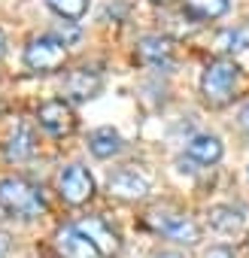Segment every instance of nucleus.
<instances>
[{
    "label": "nucleus",
    "mask_w": 249,
    "mask_h": 258,
    "mask_svg": "<svg viewBox=\"0 0 249 258\" xmlns=\"http://www.w3.org/2000/svg\"><path fill=\"white\" fill-rule=\"evenodd\" d=\"M73 228L88 240V246H91L100 258H115V255L121 252V237H118V231H115L106 219L88 216V219H79Z\"/></svg>",
    "instance_id": "4"
},
{
    "label": "nucleus",
    "mask_w": 249,
    "mask_h": 258,
    "mask_svg": "<svg viewBox=\"0 0 249 258\" xmlns=\"http://www.w3.org/2000/svg\"><path fill=\"white\" fill-rule=\"evenodd\" d=\"M58 191L70 207H82L94 198V176L82 164H70L58 176Z\"/></svg>",
    "instance_id": "7"
},
{
    "label": "nucleus",
    "mask_w": 249,
    "mask_h": 258,
    "mask_svg": "<svg viewBox=\"0 0 249 258\" xmlns=\"http://www.w3.org/2000/svg\"><path fill=\"white\" fill-rule=\"evenodd\" d=\"M58 252L64 255V258H94L97 252L88 246V240L76 231V228H61L58 231Z\"/></svg>",
    "instance_id": "14"
},
{
    "label": "nucleus",
    "mask_w": 249,
    "mask_h": 258,
    "mask_svg": "<svg viewBox=\"0 0 249 258\" xmlns=\"http://www.w3.org/2000/svg\"><path fill=\"white\" fill-rule=\"evenodd\" d=\"M149 225H152L158 234H164L167 240H173V243H182V246H195V243L201 240V231H198V225H195L189 216H182V213H164V210H152V213H149Z\"/></svg>",
    "instance_id": "5"
},
{
    "label": "nucleus",
    "mask_w": 249,
    "mask_h": 258,
    "mask_svg": "<svg viewBox=\"0 0 249 258\" xmlns=\"http://www.w3.org/2000/svg\"><path fill=\"white\" fill-rule=\"evenodd\" d=\"M7 55V37H4V31H0V58Z\"/></svg>",
    "instance_id": "22"
},
{
    "label": "nucleus",
    "mask_w": 249,
    "mask_h": 258,
    "mask_svg": "<svg viewBox=\"0 0 249 258\" xmlns=\"http://www.w3.org/2000/svg\"><path fill=\"white\" fill-rule=\"evenodd\" d=\"M152 4H161V7H164V4H170V0H152Z\"/></svg>",
    "instance_id": "23"
},
{
    "label": "nucleus",
    "mask_w": 249,
    "mask_h": 258,
    "mask_svg": "<svg viewBox=\"0 0 249 258\" xmlns=\"http://www.w3.org/2000/svg\"><path fill=\"white\" fill-rule=\"evenodd\" d=\"M37 121H40L43 131L52 134V137H70V134L76 131V112H73V106H70L67 100H61V97H52V100L40 103Z\"/></svg>",
    "instance_id": "6"
},
{
    "label": "nucleus",
    "mask_w": 249,
    "mask_h": 258,
    "mask_svg": "<svg viewBox=\"0 0 249 258\" xmlns=\"http://www.w3.org/2000/svg\"><path fill=\"white\" fill-rule=\"evenodd\" d=\"M7 249H10V240L7 234H0V258H7Z\"/></svg>",
    "instance_id": "21"
},
{
    "label": "nucleus",
    "mask_w": 249,
    "mask_h": 258,
    "mask_svg": "<svg viewBox=\"0 0 249 258\" xmlns=\"http://www.w3.org/2000/svg\"><path fill=\"white\" fill-rule=\"evenodd\" d=\"M204 258H237V255H234V249H228V246H213Z\"/></svg>",
    "instance_id": "19"
},
{
    "label": "nucleus",
    "mask_w": 249,
    "mask_h": 258,
    "mask_svg": "<svg viewBox=\"0 0 249 258\" xmlns=\"http://www.w3.org/2000/svg\"><path fill=\"white\" fill-rule=\"evenodd\" d=\"M207 222H210V228L216 231V234H237L243 225H246V216H243V210H237V207H213L210 213H207Z\"/></svg>",
    "instance_id": "13"
},
{
    "label": "nucleus",
    "mask_w": 249,
    "mask_h": 258,
    "mask_svg": "<svg viewBox=\"0 0 249 258\" xmlns=\"http://www.w3.org/2000/svg\"><path fill=\"white\" fill-rule=\"evenodd\" d=\"M100 85H103V79H100L97 70L79 67V70H73V73L64 79V94L73 97V100H91V97L100 91Z\"/></svg>",
    "instance_id": "9"
},
{
    "label": "nucleus",
    "mask_w": 249,
    "mask_h": 258,
    "mask_svg": "<svg viewBox=\"0 0 249 258\" xmlns=\"http://www.w3.org/2000/svg\"><path fill=\"white\" fill-rule=\"evenodd\" d=\"M222 140L216 137V134H195L189 143H185V155L195 161V164H204V167H210V164H219L222 161Z\"/></svg>",
    "instance_id": "10"
},
{
    "label": "nucleus",
    "mask_w": 249,
    "mask_h": 258,
    "mask_svg": "<svg viewBox=\"0 0 249 258\" xmlns=\"http://www.w3.org/2000/svg\"><path fill=\"white\" fill-rule=\"evenodd\" d=\"M0 207L19 219H37L46 213V198L34 182L22 176H7L0 179Z\"/></svg>",
    "instance_id": "1"
},
{
    "label": "nucleus",
    "mask_w": 249,
    "mask_h": 258,
    "mask_svg": "<svg viewBox=\"0 0 249 258\" xmlns=\"http://www.w3.org/2000/svg\"><path fill=\"white\" fill-rule=\"evenodd\" d=\"M49 10L67 22H79L85 13H88V0H46Z\"/></svg>",
    "instance_id": "18"
},
{
    "label": "nucleus",
    "mask_w": 249,
    "mask_h": 258,
    "mask_svg": "<svg viewBox=\"0 0 249 258\" xmlns=\"http://www.w3.org/2000/svg\"><path fill=\"white\" fill-rule=\"evenodd\" d=\"M121 134L115 131V127H97V131L88 134V149L94 158H112L121 152Z\"/></svg>",
    "instance_id": "12"
},
{
    "label": "nucleus",
    "mask_w": 249,
    "mask_h": 258,
    "mask_svg": "<svg viewBox=\"0 0 249 258\" xmlns=\"http://www.w3.org/2000/svg\"><path fill=\"white\" fill-rule=\"evenodd\" d=\"M216 49L219 52H237V49H249V28H228L216 37Z\"/></svg>",
    "instance_id": "17"
},
{
    "label": "nucleus",
    "mask_w": 249,
    "mask_h": 258,
    "mask_svg": "<svg viewBox=\"0 0 249 258\" xmlns=\"http://www.w3.org/2000/svg\"><path fill=\"white\" fill-rule=\"evenodd\" d=\"M182 7L192 19L198 22H213V19H222L228 13V0H182Z\"/></svg>",
    "instance_id": "16"
},
{
    "label": "nucleus",
    "mask_w": 249,
    "mask_h": 258,
    "mask_svg": "<svg viewBox=\"0 0 249 258\" xmlns=\"http://www.w3.org/2000/svg\"><path fill=\"white\" fill-rule=\"evenodd\" d=\"M173 58V43L161 34H149L137 43V61L149 64V67H161Z\"/></svg>",
    "instance_id": "11"
},
{
    "label": "nucleus",
    "mask_w": 249,
    "mask_h": 258,
    "mask_svg": "<svg viewBox=\"0 0 249 258\" xmlns=\"http://www.w3.org/2000/svg\"><path fill=\"white\" fill-rule=\"evenodd\" d=\"M158 258H182V255H158Z\"/></svg>",
    "instance_id": "24"
},
{
    "label": "nucleus",
    "mask_w": 249,
    "mask_h": 258,
    "mask_svg": "<svg viewBox=\"0 0 249 258\" xmlns=\"http://www.w3.org/2000/svg\"><path fill=\"white\" fill-rule=\"evenodd\" d=\"M240 85V64L231 58H216L201 73V94L210 106H225Z\"/></svg>",
    "instance_id": "2"
},
{
    "label": "nucleus",
    "mask_w": 249,
    "mask_h": 258,
    "mask_svg": "<svg viewBox=\"0 0 249 258\" xmlns=\"http://www.w3.org/2000/svg\"><path fill=\"white\" fill-rule=\"evenodd\" d=\"M64 61H67V46L58 37H52V34L34 37L25 46V64L34 73H52V70L64 67Z\"/></svg>",
    "instance_id": "3"
},
{
    "label": "nucleus",
    "mask_w": 249,
    "mask_h": 258,
    "mask_svg": "<svg viewBox=\"0 0 249 258\" xmlns=\"http://www.w3.org/2000/svg\"><path fill=\"white\" fill-rule=\"evenodd\" d=\"M240 127H243V131H249V103L240 109Z\"/></svg>",
    "instance_id": "20"
},
{
    "label": "nucleus",
    "mask_w": 249,
    "mask_h": 258,
    "mask_svg": "<svg viewBox=\"0 0 249 258\" xmlns=\"http://www.w3.org/2000/svg\"><path fill=\"white\" fill-rule=\"evenodd\" d=\"M34 131H31V124L28 121H22V124H16V131H13V137H10V146H7V158L10 161H25V158H31L34 155Z\"/></svg>",
    "instance_id": "15"
},
{
    "label": "nucleus",
    "mask_w": 249,
    "mask_h": 258,
    "mask_svg": "<svg viewBox=\"0 0 249 258\" xmlns=\"http://www.w3.org/2000/svg\"><path fill=\"white\" fill-rule=\"evenodd\" d=\"M109 195L121 198V201H140L149 195V182L137 173V170H115L109 176Z\"/></svg>",
    "instance_id": "8"
}]
</instances>
